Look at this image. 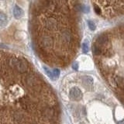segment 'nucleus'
Instances as JSON below:
<instances>
[{"mask_svg": "<svg viewBox=\"0 0 124 124\" xmlns=\"http://www.w3.org/2000/svg\"><path fill=\"white\" fill-rule=\"evenodd\" d=\"M54 91L24 57L0 50V124H60Z\"/></svg>", "mask_w": 124, "mask_h": 124, "instance_id": "1", "label": "nucleus"}, {"mask_svg": "<svg viewBox=\"0 0 124 124\" xmlns=\"http://www.w3.org/2000/svg\"><path fill=\"white\" fill-rule=\"evenodd\" d=\"M69 96L74 101H80L83 97V94H82V92L80 88L77 87H73L70 89Z\"/></svg>", "mask_w": 124, "mask_h": 124, "instance_id": "2", "label": "nucleus"}, {"mask_svg": "<svg viewBox=\"0 0 124 124\" xmlns=\"http://www.w3.org/2000/svg\"><path fill=\"white\" fill-rule=\"evenodd\" d=\"M83 82L85 83V86L88 88H91L93 85V78L90 76H84Z\"/></svg>", "mask_w": 124, "mask_h": 124, "instance_id": "3", "label": "nucleus"}, {"mask_svg": "<svg viewBox=\"0 0 124 124\" xmlns=\"http://www.w3.org/2000/svg\"><path fill=\"white\" fill-rule=\"evenodd\" d=\"M13 15L16 18H20L23 15V11L20 7H19L18 5H15L13 9Z\"/></svg>", "mask_w": 124, "mask_h": 124, "instance_id": "4", "label": "nucleus"}, {"mask_svg": "<svg viewBox=\"0 0 124 124\" xmlns=\"http://www.w3.org/2000/svg\"><path fill=\"white\" fill-rule=\"evenodd\" d=\"M60 75V70H58V68L54 69L52 71V79H56L59 77Z\"/></svg>", "mask_w": 124, "mask_h": 124, "instance_id": "5", "label": "nucleus"}, {"mask_svg": "<svg viewBox=\"0 0 124 124\" xmlns=\"http://www.w3.org/2000/svg\"><path fill=\"white\" fill-rule=\"evenodd\" d=\"M88 27H89V29L91 30H95V24L94 23V22L93 21H92V20H88Z\"/></svg>", "mask_w": 124, "mask_h": 124, "instance_id": "6", "label": "nucleus"}, {"mask_svg": "<svg viewBox=\"0 0 124 124\" xmlns=\"http://www.w3.org/2000/svg\"><path fill=\"white\" fill-rule=\"evenodd\" d=\"M82 50H83V51L85 53H87L88 51V44L86 43H85L83 44V46H82Z\"/></svg>", "mask_w": 124, "mask_h": 124, "instance_id": "7", "label": "nucleus"}, {"mask_svg": "<svg viewBox=\"0 0 124 124\" xmlns=\"http://www.w3.org/2000/svg\"><path fill=\"white\" fill-rule=\"evenodd\" d=\"M6 20V16H5V15L3 13V12H0V20H2V21H4Z\"/></svg>", "mask_w": 124, "mask_h": 124, "instance_id": "8", "label": "nucleus"}, {"mask_svg": "<svg viewBox=\"0 0 124 124\" xmlns=\"http://www.w3.org/2000/svg\"><path fill=\"white\" fill-rule=\"evenodd\" d=\"M72 68L74 70H78V65L77 63L73 64V65H72Z\"/></svg>", "mask_w": 124, "mask_h": 124, "instance_id": "9", "label": "nucleus"}, {"mask_svg": "<svg viewBox=\"0 0 124 124\" xmlns=\"http://www.w3.org/2000/svg\"><path fill=\"white\" fill-rule=\"evenodd\" d=\"M118 124H124V119L118 122Z\"/></svg>", "mask_w": 124, "mask_h": 124, "instance_id": "10", "label": "nucleus"}, {"mask_svg": "<svg viewBox=\"0 0 124 124\" xmlns=\"http://www.w3.org/2000/svg\"><path fill=\"white\" fill-rule=\"evenodd\" d=\"M79 124H85L84 123H79Z\"/></svg>", "mask_w": 124, "mask_h": 124, "instance_id": "11", "label": "nucleus"}]
</instances>
